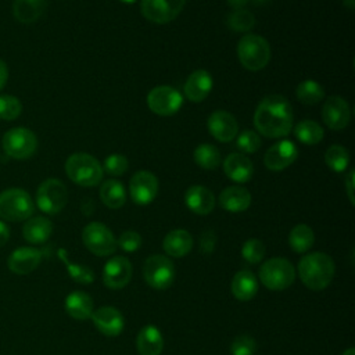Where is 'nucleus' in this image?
<instances>
[{"label": "nucleus", "mask_w": 355, "mask_h": 355, "mask_svg": "<svg viewBox=\"0 0 355 355\" xmlns=\"http://www.w3.org/2000/svg\"><path fill=\"white\" fill-rule=\"evenodd\" d=\"M294 112L288 100L282 94H270L261 100L254 112L257 130L269 139L286 137L293 129Z\"/></svg>", "instance_id": "f257e3e1"}, {"label": "nucleus", "mask_w": 355, "mask_h": 355, "mask_svg": "<svg viewBox=\"0 0 355 355\" xmlns=\"http://www.w3.org/2000/svg\"><path fill=\"white\" fill-rule=\"evenodd\" d=\"M334 261L326 252H311L298 262V275L301 282L313 291L326 288L334 277Z\"/></svg>", "instance_id": "f03ea898"}, {"label": "nucleus", "mask_w": 355, "mask_h": 355, "mask_svg": "<svg viewBox=\"0 0 355 355\" xmlns=\"http://www.w3.org/2000/svg\"><path fill=\"white\" fill-rule=\"evenodd\" d=\"M65 173L76 184L93 187L103 179L101 164L87 153H75L65 161Z\"/></svg>", "instance_id": "7ed1b4c3"}, {"label": "nucleus", "mask_w": 355, "mask_h": 355, "mask_svg": "<svg viewBox=\"0 0 355 355\" xmlns=\"http://www.w3.org/2000/svg\"><path fill=\"white\" fill-rule=\"evenodd\" d=\"M237 55L240 64L248 71H261L270 60V46L268 40L259 35H245L237 44Z\"/></svg>", "instance_id": "20e7f679"}, {"label": "nucleus", "mask_w": 355, "mask_h": 355, "mask_svg": "<svg viewBox=\"0 0 355 355\" xmlns=\"http://www.w3.org/2000/svg\"><path fill=\"white\" fill-rule=\"evenodd\" d=\"M35 212V202L28 191L12 187L0 193V218L8 222L29 219Z\"/></svg>", "instance_id": "39448f33"}, {"label": "nucleus", "mask_w": 355, "mask_h": 355, "mask_svg": "<svg viewBox=\"0 0 355 355\" xmlns=\"http://www.w3.org/2000/svg\"><path fill=\"white\" fill-rule=\"evenodd\" d=\"M295 269L286 258H270L259 268V280L272 291H282L293 284Z\"/></svg>", "instance_id": "423d86ee"}, {"label": "nucleus", "mask_w": 355, "mask_h": 355, "mask_svg": "<svg viewBox=\"0 0 355 355\" xmlns=\"http://www.w3.org/2000/svg\"><path fill=\"white\" fill-rule=\"evenodd\" d=\"M68 201L67 186L55 178L46 179L36 191V205L47 215H55L64 209Z\"/></svg>", "instance_id": "0eeeda50"}, {"label": "nucleus", "mask_w": 355, "mask_h": 355, "mask_svg": "<svg viewBox=\"0 0 355 355\" xmlns=\"http://www.w3.org/2000/svg\"><path fill=\"white\" fill-rule=\"evenodd\" d=\"M3 150L14 159H26L32 157L37 148L36 135L24 126L12 128L3 136Z\"/></svg>", "instance_id": "6e6552de"}, {"label": "nucleus", "mask_w": 355, "mask_h": 355, "mask_svg": "<svg viewBox=\"0 0 355 355\" xmlns=\"http://www.w3.org/2000/svg\"><path fill=\"white\" fill-rule=\"evenodd\" d=\"M143 277L150 287L155 290H165L173 283L175 265L165 255H150L143 265Z\"/></svg>", "instance_id": "1a4fd4ad"}, {"label": "nucleus", "mask_w": 355, "mask_h": 355, "mask_svg": "<svg viewBox=\"0 0 355 355\" xmlns=\"http://www.w3.org/2000/svg\"><path fill=\"white\" fill-rule=\"evenodd\" d=\"M85 247L97 257H107L116 251V239L112 232L100 222H90L82 232Z\"/></svg>", "instance_id": "9d476101"}, {"label": "nucleus", "mask_w": 355, "mask_h": 355, "mask_svg": "<svg viewBox=\"0 0 355 355\" xmlns=\"http://www.w3.org/2000/svg\"><path fill=\"white\" fill-rule=\"evenodd\" d=\"M147 105L159 116H171L183 105V96L172 86H155L147 94Z\"/></svg>", "instance_id": "9b49d317"}, {"label": "nucleus", "mask_w": 355, "mask_h": 355, "mask_svg": "<svg viewBox=\"0 0 355 355\" xmlns=\"http://www.w3.org/2000/svg\"><path fill=\"white\" fill-rule=\"evenodd\" d=\"M186 0H141V15L154 24H166L173 21L183 10Z\"/></svg>", "instance_id": "f8f14e48"}, {"label": "nucleus", "mask_w": 355, "mask_h": 355, "mask_svg": "<svg viewBox=\"0 0 355 355\" xmlns=\"http://www.w3.org/2000/svg\"><path fill=\"white\" fill-rule=\"evenodd\" d=\"M158 193V179L150 171H137L129 182V194L135 204L147 205Z\"/></svg>", "instance_id": "ddd939ff"}, {"label": "nucleus", "mask_w": 355, "mask_h": 355, "mask_svg": "<svg viewBox=\"0 0 355 355\" xmlns=\"http://www.w3.org/2000/svg\"><path fill=\"white\" fill-rule=\"evenodd\" d=\"M322 119L331 130L345 129L351 119V110L347 100L340 96L327 97L322 107Z\"/></svg>", "instance_id": "4468645a"}, {"label": "nucleus", "mask_w": 355, "mask_h": 355, "mask_svg": "<svg viewBox=\"0 0 355 355\" xmlns=\"http://www.w3.org/2000/svg\"><path fill=\"white\" fill-rule=\"evenodd\" d=\"M132 277V263L126 257L116 255L107 261L103 269V282L111 290L125 287Z\"/></svg>", "instance_id": "2eb2a0df"}, {"label": "nucleus", "mask_w": 355, "mask_h": 355, "mask_svg": "<svg viewBox=\"0 0 355 355\" xmlns=\"http://www.w3.org/2000/svg\"><path fill=\"white\" fill-rule=\"evenodd\" d=\"M297 146L290 140H280L266 150L263 164L269 171L279 172L290 166L297 159Z\"/></svg>", "instance_id": "dca6fc26"}, {"label": "nucleus", "mask_w": 355, "mask_h": 355, "mask_svg": "<svg viewBox=\"0 0 355 355\" xmlns=\"http://www.w3.org/2000/svg\"><path fill=\"white\" fill-rule=\"evenodd\" d=\"M208 132L222 143L232 141L239 132V123L236 118L227 111H215L208 116L207 121Z\"/></svg>", "instance_id": "f3484780"}, {"label": "nucleus", "mask_w": 355, "mask_h": 355, "mask_svg": "<svg viewBox=\"0 0 355 355\" xmlns=\"http://www.w3.org/2000/svg\"><path fill=\"white\" fill-rule=\"evenodd\" d=\"M90 318L97 330L108 337L119 336L125 326L123 315L114 306H101L93 311Z\"/></svg>", "instance_id": "a211bd4d"}, {"label": "nucleus", "mask_w": 355, "mask_h": 355, "mask_svg": "<svg viewBox=\"0 0 355 355\" xmlns=\"http://www.w3.org/2000/svg\"><path fill=\"white\" fill-rule=\"evenodd\" d=\"M42 261V252L33 247H19L14 250L8 259L7 266L15 275H28L33 272Z\"/></svg>", "instance_id": "6ab92c4d"}, {"label": "nucleus", "mask_w": 355, "mask_h": 355, "mask_svg": "<svg viewBox=\"0 0 355 355\" xmlns=\"http://www.w3.org/2000/svg\"><path fill=\"white\" fill-rule=\"evenodd\" d=\"M212 85L214 80L208 71L196 69L186 79L183 92L187 100L193 103H200L208 97V94L212 90Z\"/></svg>", "instance_id": "aec40b11"}, {"label": "nucleus", "mask_w": 355, "mask_h": 355, "mask_svg": "<svg viewBox=\"0 0 355 355\" xmlns=\"http://www.w3.org/2000/svg\"><path fill=\"white\" fill-rule=\"evenodd\" d=\"M223 171L230 180L245 183L254 175V165L245 154L232 153L223 161Z\"/></svg>", "instance_id": "412c9836"}, {"label": "nucleus", "mask_w": 355, "mask_h": 355, "mask_svg": "<svg viewBox=\"0 0 355 355\" xmlns=\"http://www.w3.org/2000/svg\"><path fill=\"white\" fill-rule=\"evenodd\" d=\"M184 204L197 215H208L215 208V197L207 187L193 184L184 193Z\"/></svg>", "instance_id": "4be33fe9"}, {"label": "nucleus", "mask_w": 355, "mask_h": 355, "mask_svg": "<svg viewBox=\"0 0 355 355\" xmlns=\"http://www.w3.org/2000/svg\"><path fill=\"white\" fill-rule=\"evenodd\" d=\"M218 202L225 211L243 212L251 205V194L243 186H229L220 191Z\"/></svg>", "instance_id": "5701e85b"}, {"label": "nucleus", "mask_w": 355, "mask_h": 355, "mask_svg": "<svg viewBox=\"0 0 355 355\" xmlns=\"http://www.w3.org/2000/svg\"><path fill=\"white\" fill-rule=\"evenodd\" d=\"M140 355H159L164 349V337L158 327L147 324L140 329L136 340Z\"/></svg>", "instance_id": "b1692460"}, {"label": "nucleus", "mask_w": 355, "mask_h": 355, "mask_svg": "<svg viewBox=\"0 0 355 355\" xmlns=\"http://www.w3.org/2000/svg\"><path fill=\"white\" fill-rule=\"evenodd\" d=\"M164 251L175 258H182L193 248V237L184 229L171 230L162 241Z\"/></svg>", "instance_id": "393cba45"}, {"label": "nucleus", "mask_w": 355, "mask_h": 355, "mask_svg": "<svg viewBox=\"0 0 355 355\" xmlns=\"http://www.w3.org/2000/svg\"><path fill=\"white\" fill-rule=\"evenodd\" d=\"M53 233V223L46 216H32L22 227L24 239L31 244H43Z\"/></svg>", "instance_id": "a878e982"}, {"label": "nucleus", "mask_w": 355, "mask_h": 355, "mask_svg": "<svg viewBox=\"0 0 355 355\" xmlns=\"http://www.w3.org/2000/svg\"><path fill=\"white\" fill-rule=\"evenodd\" d=\"M230 288L239 301H250L258 293V282L251 270L243 269L233 276Z\"/></svg>", "instance_id": "bb28decb"}, {"label": "nucleus", "mask_w": 355, "mask_h": 355, "mask_svg": "<svg viewBox=\"0 0 355 355\" xmlns=\"http://www.w3.org/2000/svg\"><path fill=\"white\" fill-rule=\"evenodd\" d=\"M67 313L76 320H86L93 313V300L83 291H72L64 302Z\"/></svg>", "instance_id": "cd10ccee"}, {"label": "nucleus", "mask_w": 355, "mask_h": 355, "mask_svg": "<svg viewBox=\"0 0 355 355\" xmlns=\"http://www.w3.org/2000/svg\"><path fill=\"white\" fill-rule=\"evenodd\" d=\"M46 7V0H14L12 15L22 24H32L43 15Z\"/></svg>", "instance_id": "c85d7f7f"}, {"label": "nucleus", "mask_w": 355, "mask_h": 355, "mask_svg": "<svg viewBox=\"0 0 355 355\" xmlns=\"http://www.w3.org/2000/svg\"><path fill=\"white\" fill-rule=\"evenodd\" d=\"M100 198L111 209L121 208L126 201V191L119 180L108 179L100 187Z\"/></svg>", "instance_id": "c756f323"}, {"label": "nucleus", "mask_w": 355, "mask_h": 355, "mask_svg": "<svg viewBox=\"0 0 355 355\" xmlns=\"http://www.w3.org/2000/svg\"><path fill=\"white\" fill-rule=\"evenodd\" d=\"M294 135L295 137L308 146L318 144L323 139V128L312 119H302L294 126Z\"/></svg>", "instance_id": "7c9ffc66"}, {"label": "nucleus", "mask_w": 355, "mask_h": 355, "mask_svg": "<svg viewBox=\"0 0 355 355\" xmlns=\"http://www.w3.org/2000/svg\"><path fill=\"white\" fill-rule=\"evenodd\" d=\"M315 241L313 230L304 223L295 225L288 234V244L295 252H306Z\"/></svg>", "instance_id": "2f4dec72"}, {"label": "nucleus", "mask_w": 355, "mask_h": 355, "mask_svg": "<svg viewBox=\"0 0 355 355\" xmlns=\"http://www.w3.org/2000/svg\"><path fill=\"white\" fill-rule=\"evenodd\" d=\"M295 94L298 101H301L305 105H313L322 101L324 97V89L322 85L313 79H306L298 83L295 89Z\"/></svg>", "instance_id": "473e14b6"}, {"label": "nucleus", "mask_w": 355, "mask_h": 355, "mask_svg": "<svg viewBox=\"0 0 355 355\" xmlns=\"http://www.w3.org/2000/svg\"><path fill=\"white\" fill-rule=\"evenodd\" d=\"M194 162L202 169L214 171L220 165V153L219 150L208 143H202L194 150Z\"/></svg>", "instance_id": "72a5a7b5"}, {"label": "nucleus", "mask_w": 355, "mask_h": 355, "mask_svg": "<svg viewBox=\"0 0 355 355\" xmlns=\"http://www.w3.org/2000/svg\"><path fill=\"white\" fill-rule=\"evenodd\" d=\"M324 162L331 171L340 173L347 169L349 164V154L345 147L340 144H333L324 153Z\"/></svg>", "instance_id": "f704fd0d"}, {"label": "nucleus", "mask_w": 355, "mask_h": 355, "mask_svg": "<svg viewBox=\"0 0 355 355\" xmlns=\"http://www.w3.org/2000/svg\"><path fill=\"white\" fill-rule=\"evenodd\" d=\"M58 255L60 258L62 259V262L65 263V268L68 270V275L71 276V279L76 283H80V284H90L94 282V272L86 266V265H80V263H73L71 262L67 257H65V251L64 250H60L58 251Z\"/></svg>", "instance_id": "c9c22d12"}, {"label": "nucleus", "mask_w": 355, "mask_h": 355, "mask_svg": "<svg viewBox=\"0 0 355 355\" xmlns=\"http://www.w3.org/2000/svg\"><path fill=\"white\" fill-rule=\"evenodd\" d=\"M255 25V18L251 11L245 8L233 10L227 15V26L234 32H247Z\"/></svg>", "instance_id": "e433bc0d"}, {"label": "nucleus", "mask_w": 355, "mask_h": 355, "mask_svg": "<svg viewBox=\"0 0 355 355\" xmlns=\"http://www.w3.org/2000/svg\"><path fill=\"white\" fill-rule=\"evenodd\" d=\"M22 112L21 101L11 94H0V119L14 121Z\"/></svg>", "instance_id": "4c0bfd02"}, {"label": "nucleus", "mask_w": 355, "mask_h": 355, "mask_svg": "<svg viewBox=\"0 0 355 355\" xmlns=\"http://www.w3.org/2000/svg\"><path fill=\"white\" fill-rule=\"evenodd\" d=\"M265 244L258 239H250L241 247V257L250 263L261 262L265 257Z\"/></svg>", "instance_id": "58836bf2"}, {"label": "nucleus", "mask_w": 355, "mask_h": 355, "mask_svg": "<svg viewBox=\"0 0 355 355\" xmlns=\"http://www.w3.org/2000/svg\"><path fill=\"white\" fill-rule=\"evenodd\" d=\"M261 137L254 130H244L239 135L236 140V147L241 151V154H252L261 148Z\"/></svg>", "instance_id": "ea45409f"}, {"label": "nucleus", "mask_w": 355, "mask_h": 355, "mask_svg": "<svg viewBox=\"0 0 355 355\" xmlns=\"http://www.w3.org/2000/svg\"><path fill=\"white\" fill-rule=\"evenodd\" d=\"M129 168V161L122 154H111L104 159L103 171H105L108 175L112 176H121L123 175Z\"/></svg>", "instance_id": "a19ab883"}, {"label": "nucleus", "mask_w": 355, "mask_h": 355, "mask_svg": "<svg viewBox=\"0 0 355 355\" xmlns=\"http://www.w3.org/2000/svg\"><path fill=\"white\" fill-rule=\"evenodd\" d=\"M257 351V343L247 334L237 336L230 344L232 355H254Z\"/></svg>", "instance_id": "79ce46f5"}, {"label": "nucleus", "mask_w": 355, "mask_h": 355, "mask_svg": "<svg viewBox=\"0 0 355 355\" xmlns=\"http://www.w3.org/2000/svg\"><path fill=\"white\" fill-rule=\"evenodd\" d=\"M116 245L126 252L137 251L141 245V236L135 230H126L118 237Z\"/></svg>", "instance_id": "37998d69"}, {"label": "nucleus", "mask_w": 355, "mask_h": 355, "mask_svg": "<svg viewBox=\"0 0 355 355\" xmlns=\"http://www.w3.org/2000/svg\"><path fill=\"white\" fill-rule=\"evenodd\" d=\"M215 244H216V234L214 233V230H205L201 233L200 248L202 254H211L215 248Z\"/></svg>", "instance_id": "c03bdc74"}, {"label": "nucleus", "mask_w": 355, "mask_h": 355, "mask_svg": "<svg viewBox=\"0 0 355 355\" xmlns=\"http://www.w3.org/2000/svg\"><path fill=\"white\" fill-rule=\"evenodd\" d=\"M354 175H355V171L351 169L345 178V190H347V196H348V200L351 204H354Z\"/></svg>", "instance_id": "a18cd8bd"}, {"label": "nucleus", "mask_w": 355, "mask_h": 355, "mask_svg": "<svg viewBox=\"0 0 355 355\" xmlns=\"http://www.w3.org/2000/svg\"><path fill=\"white\" fill-rule=\"evenodd\" d=\"M10 239V227L3 222L0 220V247H3Z\"/></svg>", "instance_id": "49530a36"}, {"label": "nucleus", "mask_w": 355, "mask_h": 355, "mask_svg": "<svg viewBox=\"0 0 355 355\" xmlns=\"http://www.w3.org/2000/svg\"><path fill=\"white\" fill-rule=\"evenodd\" d=\"M8 79V68L3 60H0V90L4 87Z\"/></svg>", "instance_id": "de8ad7c7"}, {"label": "nucleus", "mask_w": 355, "mask_h": 355, "mask_svg": "<svg viewBox=\"0 0 355 355\" xmlns=\"http://www.w3.org/2000/svg\"><path fill=\"white\" fill-rule=\"evenodd\" d=\"M248 0H227V4L233 8V10H240L244 8V6L247 4Z\"/></svg>", "instance_id": "09e8293b"}, {"label": "nucleus", "mask_w": 355, "mask_h": 355, "mask_svg": "<svg viewBox=\"0 0 355 355\" xmlns=\"http://www.w3.org/2000/svg\"><path fill=\"white\" fill-rule=\"evenodd\" d=\"M343 3L349 10H354V7H355V0H343Z\"/></svg>", "instance_id": "8fccbe9b"}, {"label": "nucleus", "mask_w": 355, "mask_h": 355, "mask_svg": "<svg viewBox=\"0 0 355 355\" xmlns=\"http://www.w3.org/2000/svg\"><path fill=\"white\" fill-rule=\"evenodd\" d=\"M343 355H355V349L354 348H348L347 351L343 352Z\"/></svg>", "instance_id": "3c124183"}, {"label": "nucleus", "mask_w": 355, "mask_h": 355, "mask_svg": "<svg viewBox=\"0 0 355 355\" xmlns=\"http://www.w3.org/2000/svg\"><path fill=\"white\" fill-rule=\"evenodd\" d=\"M251 1H254L255 4H263V3H266V1H269V0H251Z\"/></svg>", "instance_id": "603ef678"}, {"label": "nucleus", "mask_w": 355, "mask_h": 355, "mask_svg": "<svg viewBox=\"0 0 355 355\" xmlns=\"http://www.w3.org/2000/svg\"><path fill=\"white\" fill-rule=\"evenodd\" d=\"M119 1H122V3H126V4H130V3H135L136 0H119Z\"/></svg>", "instance_id": "864d4df0"}]
</instances>
